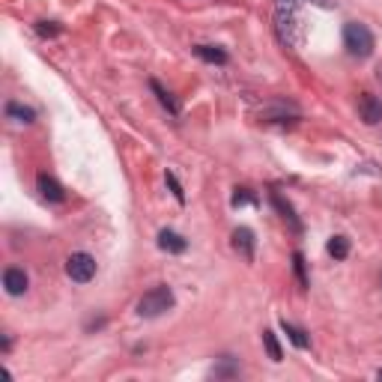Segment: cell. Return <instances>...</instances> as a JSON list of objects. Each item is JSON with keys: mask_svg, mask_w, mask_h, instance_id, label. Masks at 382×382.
I'll return each mask as SVG.
<instances>
[{"mask_svg": "<svg viewBox=\"0 0 382 382\" xmlns=\"http://www.w3.org/2000/svg\"><path fill=\"white\" fill-rule=\"evenodd\" d=\"M174 290L167 287V284H159V287H153L150 293H143L141 302H138V317L143 320H153V317H162V313H167L174 308Z\"/></svg>", "mask_w": 382, "mask_h": 382, "instance_id": "6da1fadb", "label": "cell"}, {"mask_svg": "<svg viewBox=\"0 0 382 382\" xmlns=\"http://www.w3.org/2000/svg\"><path fill=\"white\" fill-rule=\"evenodd\" d=\"M344 48L358 60L370 57V54H374V33L365 24H358V21H350V24L344 27Z\"/></svg>", "mask_w": 382, "mask_h": 382, "instance_id": "7a4b0ae2", "label": "cell"}, {"mask_svg": "<svg viewBox=\"0 0 382 382\" xmlns=\"http://www.w3.org/2000/svg\"><path fill=\"white\" fill-rule=\"evenodd\" d=\"M66 275H69L75 284H87V281H93V275H96V260L90 254L78 251L66 260Z\"/></svg>", "mask_w": 382, "mask_h": 382, "instance_id": "3957f363", "label": "cell"}, {"mask_svg": "<svg viewBox=\"0 0 382 382\" xmlns=\"http://www.w3.org/2000/svg\"><path fill=\"white\" fill-rule=\"evenodd\" d=\"M358 117H362L367 126H376L382 122V102L374 93H362L358 96Z\"/></svg>", "mask_w": 382, "mask_h": 382, "instance_id": "277c9868", "label": "cell"}, {"mask_svg": "<svg viewBox=\"0 0 382 382\" xmlns=\"http://www.w3.org/2000/svg\"><path fill=\"white\" fill-rule=\"evenodd\" d=\"M27 272L24 269H18V266H9L6 272H3V287H6V293L9 296H24L27 293Z\"/></svg>", "mask_w": 382, "mask_h": 382, "instance_id": "5b68a950", "label": "cell"}, {"mask_svg": "<svg viewBox=\"0 0 382 382\" xmlns=\"http://www.w3.org/2000/svg\"><path fill=\"white\" fill-rule=\"evenodd\" d=\"M36 188H39V194L45 197V200H51V204H63V185L57 183L54 176H48V174H39L36 176Z\"/></svg>", "mask_w": 382, "mask_h": 382, "instance_id": "8992f818", "label": "cell"}, {"mask_svg": "<svg viewBox=\"0 0 382 382\" xmlns=\"http://www.w3.org/2000/svg\"><path fill=\"white\" fill-rule=\"evenodd\" d=\"M233 248L242 254V260L254 263V233L248 227H236L233 230Z\"/></svg>", "mask_w": 382, "mask_h": 382, "instance_id": "52a82bcc", "label": "cell"}, {"mask_svg": "<svg viewBox=\"0 0 382 382\" xmlns=\"http://www.w3.org/2000/svg\"><path fill=\"white\" fill-rule=\"evenodd\" d=\"M159 248L167 251V254H183L188 248V242L179 233H174V230H162L159 233Z\"/></svg>", "mask_w": 382, "mask_h": 382, "instance_id": "ba28073f", "label": "cell"}, {"mask_svg": "<svg viewBox=\"0 0 382 382\" xmlns=\"http://www.w3.org/2000/svg\"><path fill=\"white\" fill-rule=\"evenodd\" d=\"M6 117H9V120H15V122H24V126H27V122L36 120V111L27 108V105L9 102V105H6Z\"/></svg>", "mask_w": 382, "mask_h": 382, "instance_id": "9c48e42d", "label": "cell"}, {"mask_svg": "<svg viewBox=\"0 0 382 382\" xmlns=\"http://www.w3.org/2000/svg\"><path fill=\"white\" fill-rule=\"evenodd\" d=\"M194 54L200 60H206V63H218V66L227 63V54H224L221 48H215V45H197Z\"/></svg>", "mask_w": 382, "mask_h": 382, "instance_id": "30bf717a", "label": "cell"}, {"mask_svg": "<svg viewBox=\"0 0 382 382\" xmlns=\"http://www.w3.org/2000/svg\"><path fill=\"white\" fill-rule=\"evenodd\" d=\"M325 251H329L334 260H346V257H350V239H346V236H332Z\"/></svg>", "mask_w": 382, "mask_h": 382, "instance_id": "8fae6325", "label": "cell"}, {"mask_svg": "<svg viewBox=\"0 0 382 382\" xmlns=\"http://www.w3.org/2000/svg\"><path fill=\"white\" fill-rule=\"evenodd\" d=\"M150 87H153V93L155 96H159V102H162V108H167V111H171V114L174 117H179V102H176V99L171 96V93H167V90L159 84V81H150Z\"/></svg>", "mask_w": 382, "mask_h": 382, "instance_id": "7c38bea8", "label": "cell"}, {"mask_svg": "<svg viewBox=\"0 0 382 382\" xmlns=\"http://www.w3.org/2000/svg\"><path fill=\"white\" fill-rule=\"evenodd\" d=\"M281 329H284V332H287V338H290V341H293V344L299 346V350H308V346H311V338H308V334H305V332H302V329H296V325H293V323L281 320Z\"/></svg>", "mask_w": 382, "mask_h": 382, "instance_id": "4fadbf2b", "label": "cell"}, {"mask_svg": "<svg viewBox=\"0 0 382 382\" xmlns=\"http://www.w3.org/2000/svg\"><path fill=\"white\" fill-rule=\"evenodd\" d=\"M263 346H266V353H269V358L272 362H281L284 358V353H281V344H278V338H275V332H263Z\"/></svg>", "mask_w": 382, "mask_h": 382, "instance_id": "5bb4252c", "label": "cell"}, {"mask_svg": "<svg viewBox=\"0 0 382 382\" xmlns=\"http://www.w3.org/2000/svg\"><path fill=\"white\" fill-rule=\"evenodd\" d=\"M236 374H239V365H236L230 355H224V358H221V365H218L215 370H212V376H215V379H224V376H236Z\"/></svg>", "mask_w": 382, "mask_h": 382, "instance_id": "9a60e30c", "label": "cell"}, {"mask_svg": "<svg viewBox=\"0 0 382 382\" xmlns=\"http://www.w3.org/2000/svg\"><path fill=\"white\" fill-rule=\"evenodd\" d=\"M272 204H275V209L281 212V215H284L290 224H293V227L296 230H302V224H299V218L293 215V206H290V204H284V200H281V194H272Z\"/></svg>", "mask_w": 382, "mask_h": 382, "instance_id": "2e32d148", "label": "cell"}, {"mask_svg": "<svg viewBox=\"0 0 382 382\" xmlns=\"http://www.w3.org/2000/svg\"><path fill=\"white\" fill-rule=\"evenodd\" d=\"M230 204H233L236 209H239V206H245V204H257V200H254V194H251L248 188H236V191H233V200H230Z\"/></svg>", "mask_w": 382, "mask_h": 382, "instance_id": "e0dca14e", "label": "cell"}, {"mask_svg": "<svg viewBox=\"0 0 382 382\" xmlns=\"http://www.w3.org/2000/svg\"><path fill=\"white\" fill-rule=\"evenodd\" d=\"M293 269H296V278H299V284H302V287H308V275H305V257H302L299 251L293 254Z\"/></svg>", "mask_w": 382, "mask_h": 382, "instance_id": "ac0fdd59", "label": "cell"}, {"mask_svg": "<svg viewBox=\"0 0 382 382\" xmlns=\"http://www.w3.org/2000/svg\"><path fill=\"white\" fill-rule=\"evenodd\" d=\"M164 179H167V185H171V191H174V197L179 200V204H185V191H183V185H179V179L171 174V171H167L164 174Z\"/></svg>", "mask_w": 382, "mask_h": 382, "instance_id": "d6986e66", "label": "cell"}, {"mask_svg": "<svg viewBox=\"0 0 382 382\" xmlns=\"http://www.w3.org/2000/svg\"><path fill=\"white\" fill-rule=\"evenodd\" d=\"M305 3V0H275V13H293L296 15V9Z\"/></svg>", "mask_w": 382, "mask_h": 382, "instance_id": "ffe728a7", "label": "cell"}, {"mask_svg": "<svg viewBox=\"0 0 382 382\" xmlns=\"http://www.w3.org/2000/svg\"><path fill=\"white\" fill-rule=\"evenodd\" d=\"M36 33H39V36H57V33H60V24H57V21H39V24H36Z\"/></svg>", "mask_w": 382, "mask_h": 382, "instance_id": "44dd1931", "label": "cell"}, {"mask_svg": "<svg viewBox=\"0 0 382 382\" xmlns=\"http://www.w3.org/2000/svg\"><path fill=\"white\" fill-rule=\"evenodd\" d=\"M376 376H379V379H382V370H376Z\"/></svg>", "mask_w": 382, "mask_h": 382, "instance_id": "7402d4cb", "label": "cell"}]
</instances>
